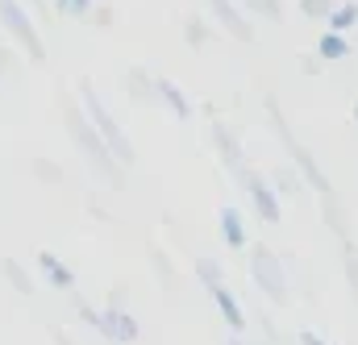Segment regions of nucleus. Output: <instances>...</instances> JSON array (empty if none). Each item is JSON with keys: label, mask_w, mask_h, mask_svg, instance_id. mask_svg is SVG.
Segmentation results:
<instances>
[{"label": "nucleus", "mask_w": 358, "mask_h": 345, "mask_svg": "<svg viewBox=\"0 0 358 345\" xmlns=\"http://www.w3.org/2000/svg\"><path fill=\"white\" fill-rule=\"evenodd\" d=\"M196 279L204 283V291H213V287H221V283H225V270H221V262H217V258L200 254V258H196Z\"/></svg>", "instance_id": "6ab92c4d"}, {"label": "nucleus", "mask_w": 358, "mask_h": 345, "mask_svg": "<svg viewBox=\"0 0 358 345\" xmlns=\"http://www.w3.org/2000/svg\"><path fill=\"white\" fill-rule=\"evenodd\" d=\"M208 295H213V304H217V312H221V321L229 325V333H234V337H242V333H246L250 325H246V312H242V304H238V295L229 291V283H221V287H213Z\"/></svg>", "instance_id": "9d476101"}, {"label": "nucleus", "mask_w": 358, "mask_h": 345, "mask_svg": "<svg viewBox=\"0 0 358 345\" xmlns=\"http://www.w3.org/2000/svg\"><path fill=\"white\" fill-rule=\"evenodd\" d=\"M355 121H358V100H355Z\"/></svg>", "instance_id": "2f4dec72"}, {"label": "nucleus", "mask_w": 358, "mask_h": 345, "mask_svg": "<svg viewBox=\"0 0 358 345\" xmlns=\"http://www.w3.org/2000/svg\"><path fill=\"white\" fill-rule=\"evenodd\" d=\"M8 67H13V50H4V46H0V71H8Z\"/></svg>", "instance_id": "c85d7f7f"}, {"label": "nucleus", "mask_w": 358, "mask_h": 345, "mask_svg": "<svg viewBox=\"0 0 358 345\" xmlns=\"http://www.w3.org/2000/svg\"><path fill=\"white\" fill-rule=\"evenodd\" d=\"M50 4H55L59 17H67V21H84V17H92V8H96L100 0H50Z\"/></svg>", "instance_id": "aec40b11"}, {"label": "nucleus", "mask_w": 358, "mask_h": 345, "mask_svg": "<svg viewBox=\"0 0 358 345\" xmlns=\"http://www.w3.org/2000/svg\"><path fill=\"white\" fill-rule=\"evenodd\" d=\"M246 270H250V279H255V287H259V300H267L275 308H287L292 304V291H287V266L283 258L271 250V246H250L246 250Z\"/></svg>", "instance_id": "20e7f679"}, {"label": "nucleus", "mask_w": 358, "mask_h": 345, "mask_svg": "<svg viewBox=\"0 0 358 345\" xmlns=\"http://www.w3.org/2000/svg\"><path fill=\"white\" fill-rule=\"evenodd\" d=\"M125 96L138 100V104H159L155 100V75L146 67H129L125 71Z\"/></svg>", "instance_id": "4468645a"}, {"label": "nucleus", "mask_w": 358, "mask_h": 345, "mask_svg": "<svg viewBox=\"0 0 358 345\" xmlns=\"http://www.w3.org/2000/svg\"><path fill=\"white\" fill-rule=\"evenodd\" d=\"M217 225H221V237H225V246H229L234 254H246V250H250V237H246L242 212H238L234 204H221V212H217Z\"/></svg>", "instance_id": "9b49d317"}, {"label": "nucleus", "mask_w": 358, "mask_h": 345, "mask_svg": "<svg viewBox=\"0 0 358 345\" xmlns=\"http://www.w3.org/2000/svg\"><path fill=\"white\" fill-rule=\"evenodd\" d=\"M325 25H329V34H342V38L358 34V0H338Z\"/></svg>", "instance_id": "2eb2a0df"}, {"label": "nucleus", "mask_w": 358, "mask_h": 345, "mask_svg": "<svg viewBox=\"0 0 358 345\" xmlns=\"http://www.w3.org/2000/svg\"><path fill=\"white\" fill-rule=\"evenodd\" d=\"M204 4H208V13L217 17V25H221L229 38H238V42H246V46L255 42V25H250V17H246L234 0H204Z\"/></svg>", "instance_id": "6e6552de"}, {"label": "nucleus", "mask_w": 358, "mask_h": 345, "mask_svg": "<svg viewBox=\"0 0 358 345\" xmlns=\"http://www.w3.org/2000/svg\"><path fill=\"white\" fill-rule=\"evenodd\" d=\"M38 270H42V279H46L55 291H63V295H76V283H80V279H76V270L59 258V254L42 250V254H38Z\"/></svg>", "instance_id": "1a4fd4ad"}, {"label": "nucleus", "mask_w": 358, "mask_h": 345, "mask_svg": "<svg viewBox=\"0 0 358 345\" xmlns=\"http://www.w3.org/2000/svg\"><path fill=\"white\" fill-rule=\"evenodd\" d=\"M250 13L267 17V21H283V0H242Z\"/></svg>", "instance_id": "5701e85b"}, {"label": "nucleus", "mask_w": 358, "mask_h": 345, "mask_svg": "<svg viewBox=\"0 0 358 345\" xmlns=\"http://www.w3.org/2000/svg\"><path fill=\"white\" fill-rule=\"evenodd\" d=\"M55 345H76V342H71V337H67L63 329H55Z\"/></svg>", "instance_id": "c756f323"}, {"label": "nucleus", "mask_w": 358, "mask_h": 345, "mask_svg": "<svg viewBox=\"0 0 358 345\" xmlns=\"http://www.w3.org/2000/svg\"><path fill=\"white\" fill-rule=\"evenodd\" d=\"M300 71H304V75H321V71H325V63H321L317 54H304V59H300Z\"/></svg>", "instance_id": "a878e982"}, {"label": "nucleus", "mask_w": 358, "mask_h": 345, "mask_svg": "<svg viewBox=\"0 0 358 345\" xmlns=\"http://www.w3.org/2000/svg\"><path fill=\"white\" fill-rule=\"evenodd\" d=\"M0 25L13 34V42H21V46H25L29 63H46V42H42L38 25H34L29 8H25L21 0H0Z\"/></svg>", "instance_id": "39448f33"}, {"label": "nucleus", "mask_w": 358, "mask_h": 345, "mask_svg": "<svg viewBox=\"0 0 358 345\" xmlns=\"http://www.w3.org/2000/svg\"><path fill=\"white\" fill-rule=\"evenodd\" d=\"M150 270L163 279V287H167V291H176V266H171V258H167L163 250H150Z\"/></svg>", "instance_id": "4be33fe9"}, {"label": "nucleus", "mask_w": 358, "mask_h": 345, "mask_svg": "<svg viewBox=\"0 0 358 345\" xmlns=\"http://www.w3.org/2000/svg\"><path fill=\"white\" fill-rule=\"evenodd\" d=\"M296 345H329V342H325V337H317L313 329H300V333H296Z\"/></svg>", "instance_id": "cd10ccee"}, {"label": "nucleus", "mask_w": 358, "mask_h": 345, "mask_svg": "<svg viewBox=\"0 0 358 345\" xmlns=\"http://www.w3.org/2000/svg\"><path fill=\"white\" fill-rule=\"evenodd\" d=\"M350 54H355V42H350V38H342V34H329V29L317 38V59H321L325 67H329V63H346Z\"/></svg>", "instance_id": "ddd939ff"}, {"label": "nucleus", "mask_w": 358, "mask_h": 345, "mask_svg": "<svg viewBox=\"0 0 358 345\" xmlns=\"http://www.w3.org/2000/svg\"><path fill=\"white\" fill-rule=\"evenodd\" d=\"M334 4H338V0H296V13L308 17V21H329Z\"/></svg>", "instance_id": "412c9836"}, {"label": "nucleus", "mask_w": 358, "mask_h": 345, "mask_svg": "<svg viewBox=\"0 0 358 345\" xmlns=\"http://www.w3.org/2000/svg\"><path fill=\"white\" fill-rule=\"evenodd\" d=\"M63 121H67V133H71V142H76V150L88 159V167L104 183H113V187H125V167H117V159L108 154V146L100 142V133L92 129V121L84 117V108L80 104H67L63 108Z\"/></svg>", "instance_id": "f257e3e1"}, {"label": "nucleus", "mask_w": 358, "mask_h": 345, "mask_svg": "<svg viewBox=\"0 0 358 345\" xmlns=\"http://www.w3.org/2000/svg\"><path fill=\"white\" fill-rule=\"evenodd\" d=\"M208 138H213V150H217V159H221V167L234 175L238 183H246V175L255 171L250 167V159H246V146H242V138L221 121V117H213V125H208Z\"/></svg>", "instance_id": "423d86ee"}, {"label": "nucleus", "mask_w": 358, "mask_h": 345, "mask_svg": "<svg viewBox=\"0 0 358 345\" xmlns=\"http://www.w3.org/2000/svg\"><path fill=\"white\" fill-rule=\"evenodd\" d=\"M71 300H76L80 321H84L88 329H96L108 345H134L142 337V325H138V316L121 304V291H113V300H108L104 308H92L88 300H80V295H71Z\"/></svg>", "instance_id": "7ed1b4c3"}, {"label": "nucleus", "mask_w": 358, "mask_h": 345, "mask_svg": "<svg viewBox=\"0 0 358 345\" xmlns=\"http://www.w3.org/2000/svg\"><path fill=\"white\" fill-rule=\"evenodd\" d=\"M0 270H4V279L17 287V295H25V300L34 295V279L25 274V266H21L17 258H4V262H0Z\"/></svg>", "instance_id": "a211bd4d"}, {"label": "nucleus", "mask_w": 358, "mask_h": 345, "mask_svg": "<svg viewBox=\"0 0 358 345\" xmlns=\"http://www.w3.org/2000/svg\"><path fill=\"white\" fill-rule=\"evenodd\" d=\"M271 187H275V196L296 200V196L304 191V179L296 175V167H279V171H275V179H271Z\"/></svg>", "instance_id": "dca6fc26"}, {"label": "nucleus", "mask_w": 358, "mask_h": 345, "mask_svg": "<svg viewBox=\"0 0 358 345\" xmlns=\"http://www.w3.org/2000/svg\"><path fill=\"white\" fill-rule=\"evenodd\" d=\"M155 100H159V104H167L176 121H192V112H196V108H192V100L183 96V87H179L176 80H167V75H155Z\"/></svg>", "instance_id": "f8f14e48"}, {"label": "nucleus", "mask_w": 358, "mask_h": 345, "mask_svg": "<svg viewBox=\"0 0 358 345\" xmlns=\"http://www.w3.org/2000/svg\"><path fill=\"white\" fill-rule=\"evenodd\" d=\"M80 108H84V117L92 121V129L100 133V142L108 146V154L117 159V167H134L138 163V146L129 142V133L117 125V117L108 112V104L96 96V87H92V80H80Z\"/></svg>", "instance_id": "f03ea898"}, {"label": "nucleus", "mask_w": 358, "mask_h": 345, "mask_svg": "<svg viewBox=\"0 0 358 345\" xmlns=\"http://www.w3.org/2000/svg\"><path fill=\"white\" fill-rule=\"evenodd\" d=\"M92 17H96V25H100V29H108V25H113V8H108V4H96V8H92Z\"/></svg>", "instance_id": "bb28decb"}, {"label": "nucleus", "mask_w": 358, "mask_h": 345, "mask_svg": "<svg viewBox=\"0 0 358 345\" xmlns=\"http://www.w3.org/2000/svg\"><path fill=\"white\" fill-rule=\"evenodd\" d=\"M342 270H346L350 295H355V304H358V246H355V250H342Z\"/></svg>", "instance_id": "b1692460"}, {"label": "nucleus", "mask_w": 358, "mask_h": 345, "mask_svg": "<svg viewBox=\"0 0 358 345\" xmlns=\"http://www.w3.org/2000/svg\"><path fill=\"white\" fill-rule=\"evenodd\" d=\"M34 175L46 179V183H63V171H59L55 163H46V159H34Z\"/></svg>", "instance_id": "393cba45"}, {"label": "nucleus", "mask_w": 358, "mask_h": 345, "mask_svg": "<svg viewBox=\"0 0 358 345\" xmlns=\"http://www.w3.org/2000/svg\"><path fill=\"white\" fill-rule=\"evenodd\" d=\"M208 38H213L208 21H204L200 13H187V17H183V42H187V46H208Z\"/></svg>", "instance_id": "f3484780"}, {"label": "nucleus", "mask_w": 358, "mask_h": 345, "mask_svg": "<svg viewBox=\"0 0 358 345\" xmlns=\"http://www.w3.org/2000/svg\"><path fill=\"white\" fill-rule=\"evenodd\" d=\"M225 345H246V342H242V337H234V333H229V342H225Z\"/></svg>", "instance_id": "7c9ffc66"}, {"label": "nucleus", "mask_w": 358, "mask_h": 345, "mask_svg": "<svg viewBox=\"0 0 358 345\" xmlns=\"http://www.w3.org/2000/svg\"><path fill=\"white\" fill-rule=\"evenodd\" d=\"M246 200H250V208L267 221V225H279L283 221V200L275 196V187H271V179H263L259 171H250L246 175Z\"/></svg>", "instance_id": "0eeeda50"}]
</instances>
